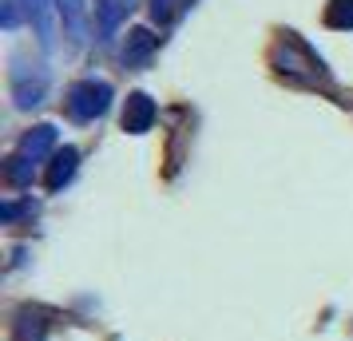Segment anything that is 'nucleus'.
<instances>
[{
    "instance_id": "nucleus-1",
    "label": "nucleus",
    "mask_w": 353,
    "mask_h": 341,
    "mask_svg": "<svg viewBox=\"0 0 353 341\" xmlns=\"http://www.w3.org/2000/svg\"><path fill=\"white\" fill-rule=\"evenodd\" d=\"M108 107H112V83H103V80L72 83V92H68V115H72L76 123H92V119H99Z\"/></svg>"
},
{
    "instance_id": "nucleus-2",
    "label": "nucleus",
    "mask_w": 353,
    "mask_h": 341,
    "mask_svg": "<svg viewBox=\"0 0 353 341\" xmlns=\"http://www.w3.org/2000/svg\"><path fill=\"white\" fill-rule=\"evenodd\" d=\"M274 68H278L282 76H305V80H321V76H325V72H321V60L305 48L294 32H286V40L274 44Z\"/></svg>"
},
{
    "instance_id": "nucleus-3",
    "label": "nucleus",
    "mask_w": 353,
    "mask_h": 341,
    "mask_svg": "<svg viewBox=\"0 0 353 341\" xmlns=\"http://www.w3.org/2000/svg\"><path fill=\"white\" fill-rule=\"evenodd\" d=\"M20 8H24L28 24L36 28L40 44H44V48H52V44H56V17H60L56 0H20Z\"/></svg>"
},
{
    "instance_id": "nucleus-4",
    "label": "nucleus",
    "mask_w": 353,
    "mask_h": 341,
    "mask_svg": "<svg viewBox=\"0 0 353 341\" xmlns=\"http://www.w3.org/2000/svg\"><path fill=\"white\" fill-rule=\"evenodd\" d=\"M151 123H155V99L147 92H131L128 103H123V131L143 135V131H151Z\"/></svg>"
},
{
    "instance_id": "nucleus-5",
    "label": "nucleus",
    "mask_w": 353,
    "mask_h": 341,
    "mask_svg": "<svg viewBox=\"0 0 353 341\" xmlns=\"http://www.w3.org/2000/svg\"><path fill=\"white\" fill-rule=\"evenodd\" d=\"M44 87H48V76L44 72H28L24 64L12 68V96H17V107H36L44 99Z\"/></svg>"
},
{
    "instance_id": "nucleus-6",
    "label": "nucleus",
    "mask_w": 353,
    "mask_h": 341,
    "mask_svg": "<svg viewBox=\"0 0 353 341\" xmlns=\"http://www.w3.org/2000/svg\"><path fill=\"white\" fill-rule=\"evenodd\" d=\"M76 167H80V151L76 147H60V151H52V163H48V191H64L68 183L76 179Z\"/></svg>"
},
{
    "instance_id": "nucleus-7",
    "label": "nucleus",
    "mask_w": 353,
    "mask_h": 341,
    "mask_svg": "<svg viewBox=\"0 0 353 341\" xmlns=\"http://www.w3.org/2000/svg\"><path fill=\"white\" fill-rule=\"evenodd\" d=\"M56 8H60L64 36L72 40V48H83V40H88V8H83V0H56Z\"/></svg>"
},
{
    "instance_id": "nucleus-8",
    "label": "nucleus",
    "mask_w": 353,
    "mask_h": 341,
    "mask_svg": "<svg viewBox=\"0 0 353 341\" xmlns=\"http://www.w3.org/2000/svg\"><path fill=\"white\" fill-rule=\"evenodd\" d=\"M135 0H96V24H99V40H112L115 28L131 17Z\"/></svg>"
},
{
    "instance_id": "nucleus-9",
    "label": "nucleus",
    "mask_w": 353,
    "mask_h": 341,
    "mask_svg": "<svg viewBox=\"0 0 353 341\" xmlns=\"http://www.w3.org/2000/svg\"><path fill=\"white\" fill-rule=\"evenodd\" d=\"M52 147H56V127H52V123H40V127H32L24 139H20L17 155H20V159H28V163H40Z\"/></svg>"
},
{
    "instance_id": "nucleus-10",
    "label": "nucleus",
    "mask_w": 353,
    "mask_h": 341,
    "mask_svg": "<svg viewBox=\"0 0 353 341\" xmlns=\"http://www.w3.org/2000/svg\"><path fill=\"white\" fill-rule=\"evenodd\" d=\"M151 52H155V36L147 32V28H131L128 44H123V64L128 68H143L147 60H151Z\"/></svg>"
},
{
    "instance_id": "nucleus-11",
    "label": "nucleus",
    "mask_w": 353,
    "mask_h": 341,
    "mask_svg": "<svg viewBox=\"0 0 353 341\" xmlns=\"http://www.w3.org/2000/svg\"><path fill=\"white\" fill-rule=\"evenodd\" d=\"M325 24L337 32H350L353 28V0H330L325 4Z\"/></svg>"
},
{
    "instance_id": "nucleus-12",
    "label": "nucleus",
    "mask_w": 353,
    "mask_h": 341,
    "mask_svg": "<svg viewBox=\"0 0 353 341\" xmlns=\"http://www.w3.org/2000/svg\"><path fill=\"white\" fill-rule=\"evenodd\" d=\"M17 341H40L44 338V318L40 313H32V309H24L17 318V333H12Z\"/></svg>"
},
{
    "instance_id": "nucleus-13",
    "label": "nucleus",
    "mask_w": 353,
    "mask_h": 341,
    "mask_svg": "<svg viewBox=\"0 0 353 341\" xmlns=\"http://www.w3.org/2000/svg\"><path fill=\"white\" fill-rule=\"evenodd\" d=\"M32 167H36V163H28V159H20V155H12V159H8V183L24 187V183L32 179Z\"/></svg>"
},
{
    "instance_id": "nucleus-14",
    "label": "nucleus",
    "mask_w": 353,
    "mask_h": 341,
    "mask_svg": "<svg viewBox=\"0 0 353 341\" xmlns=\"http://www.w3.org/2000/svg\"><path fill=\"white\" fill-rule=\"evenodd\" d=\"M171 8H175V0H151V17L159 20H171Z\"/></svg>"
},
{
    "instance_id": "nucleus-15",
    "label": "nucleus",
    "mask_w": 353,
    "mask_h": 341,
    "mask_svg": "<svg viewBox=\"0 0 353 341\" xmlns=\"http://www.w3.org/2000/svg\"><path fill=\"white\" fill-rule=\"evenodd\" d=\"M20 0H4V28H17L20 24Z\"/></svg>"
},
{
    "instance_id": "nucleus-16",
    "label": "nucleus",
    "mask_w": 353,
    "mask_h": 341,
    "mask_svg": "<svg viewBox=\"0 0 353 341\" xmlns=\"http://www.w3.org/2000/svg\"><path fill=\"white\" fill-rule=\"evenodd\" d=\"M0 214H4L8 223H12V218H17V214H20V207H17V203H4V207H0Z\"/></svg>"
}]
</instances>
